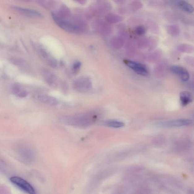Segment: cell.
<instances>
[{"label": "cell", "instance_id": "cell-1", "mask_svg": "<svg viewBox=\"0 0 194 194\" xmlns=\"http://www.w3.org/2000/svg\"><path fill=\"white\" fill-rule=\"evenodd\" d=\"M97 118V114L88 112L61 116L58 119L61 123L67 125L77 128H84L93 124Z\"/></svg>", "mask_w": 194, "mask_h": 194}, {"label": "cell", "instance_id": "cell-2", "mask_svg": "<svg viewBox=\"0 0 194 194\" xmlns=\"http://www.w3.org/2000/svg\"><path fill=\"white\" fill-rule=\"evenodd\" d=\"M52 18L55 23L61 28L68 32L79 33L85 29L84 24L81 23H72L69 20L59 17L54 13H52Z\"/></svg>", "mask_w": 194, "mask_h": 194}, {"label": "cell", "instance_id": "cell-3", "mask_svg": "<svg viewBox=\"0 0 194 194\" xmlns=\"http://www.w3.org/2000/svg\"><path fill=\"white\" fill-rule=\"evenodd\" d=\"M92 82L89 77L83 76L75 79L72 83L74 90L80 93L88 92L92 88Z\"/></svg>", "mask_w": 194, "mask_h": 194}, {"label": "cell", "instance_id": "cell-4", "mask_svg": "<svg viewBox=\"0 0 194 194\" xmlns=\"http://www.w3.org/2000/svg\"><path fill=\"white\" fill-rule=\"evenodd\" d=\"M10 180L18 188L28 194H35L36 192L33 187L28 182L18 176L12 177Z\"/></svg>", "mask_w": 194, "mask_h": 194}, {"label": "cell", "instance_id": "cell-5", "mask_svg": "<svg viewBox=\"0 0 194 194\" xmlns=\"http://www.w3.org/2000/svg\"><path fill=\"white\" fill-rule=\"evenodd\" d=\"M34 46H35V50H36L40 56L47 64L52 67H57L58 63L57 60L53 57H52L44 48L39 45H34Z\"/></svg>", "mask_w": 194, "mask_h": 194}, {"label": "cell", "instance_id": "cell-6", "mask_svg": "<svg viewBox=\"0 0 194 194\" xmlns=\"http://www.w3.org/2000/svg\"><path fill=\"white\" fill-rule=\"evenodd\" d=\"M125 64L138 75L146 76L148 75V70L144 65L138 62L133 61L125 60H124Z\"/></svg>", "mask_w": 194, "mask_h": 194}, {"label": "cell", "instance_id": "cell-7", "mask_svg": "<svg viewBox=\"0 0 194 194\" xmlns=\"http://www.w3.org/2000/svg\"><path fill=\"white\" fill-rule=\"evenodd\" d=\"M17 153L24 160L31 161L34 157L32 149L26 145L20 144L16 147Z\"/></svg>", "mask_w": 194, "mask_h": 194}, {"label": "cell", "instance_id": "cell-8", "mask_svg": "<svg viewBox=\"0 0 194 194\" xmlns=\"http://www.w3.org/2000/svg\"><path fill=\"white\" fill-rule=\"evenodd\" d=\"M34 97L37 101L44 104L50 106H56L58 104V102L55 97L48 94L42 93H37Z\"/></svg>", "mask_w": 194, "mask_h": 194}, {"label": "cell", "instance_id": "cell-9", "mask_svg": "<svg viewBox=\"0 0 194 194\" xmlns=\"http://www.w3.org/2000/svg\"><path fill=\"white\" fill-rule=\"evenodd\" d=\"M42 75L45 82L52 87H56L58 85V77L54 73L48 70H44L42 71Z\"/></svg>", "mask_w": 194, "mask_h": 194}, {"label": "cell", "instance_id": "cell-10", "mask_svg": "<svg viewBox=\"0 0 194 194\" xmlns=\"http://www.w3.org/2000/svg\"><path fill=\"white\" fill-rule=\"evenodd\" d=\"M193 123L192 120L181 119L174 120L161 123V125L164 127H176L189 125Z\"/></svg>", "mask_w": 194, "mask_h": 194}, {"label": "cell", "instance_id": "cell-11", "mask_svg": "<svg viewBox=\"0 0 194 194\" xmlns=\"http://www.w3.org/2000/svg\"><path fill=\"white\" fill-rule=\"evenodd\" d=\"M170 70L173 73L179 75L183 81H187L190 78L189 74L186 70L181 67L172 65L170 67Z\"/></svg>", "mask_w": 194, "mask_h": 194}, {"label": "cell", "instance_id": "cell-12", "mask_svg": "<svg viewBox=\"0 0 194 194\" xmlns=\"http://www.w3.org/2000/svg\"><path fill=\"white\" fill-rule=\"evenodd\" d=\"M11 90L15 96L20 98H24L28 95V92L21 85L18 83L13 84Z\"/></svg>", "mask_w": 194, "mask_h": 194}, {"label": "cell", "instance_id": "cell-13", "mask_svg": "<svg viewBox=\"0 0 194 194\" xmlns=\"http://www.w3.org/2000/svg\"><path fill=\"white\" fill-rule=\"evenodd\" d=\"M180 102L182 106H185L193 102V96L190 93L188 92H183L180 93Z\"/></svg>", "mask_w": 194, "mask_h": 194}, {"label": "cell", "instance_id": "cell-14", "mask_svg": "<svg viewBox=\"0 0 194 194\" xmlns=\"http://www.w3.org/2000/svg\"><path fill=\"white\" fill-rule=\"evenodd\" d=\"M176 4L180 9L187 13H191L194 11L193 6L185 1H176Z\"/></svg>", "mask_w": 194, "mask_h": 194}, {"label": "cell", "instance_id": "cell-15", "mask_svg": "<svg viewBox=\"0 0 194 194\" xmlns=\"http://www.w3.org/2000/svg\"><path fill=\"white\" fill-rule=\"evenodd\" d=\"M13 7L15 9L18 10V11H21L26 15H30V16H37L38 17H42L43 16V15L41 13L34 10L19 7V6H13Z\"/></svg>", "mask_w": 194, "mask_h": 194}, {"label": "cell", "instance_id": "cell-16", "mask_svg": "<svg viewBox=\"0 0 194 194\" xmlns=\"http://www.w3.org/2000/svg\"><path fill=\"white\" fill-rule=\"evenodd\" d=\"M102 123L104 126L114 128H119L124 126V123L123 122L116 120L104 121Z\"/></svg>", "mask_w": 194, "mask_h": 194}, {"label": "cell", "instance_id": "cell-17", "mask_svg": "<svg viewBox=\"0 0 194 194\" xmlns=\"http://www.w3.org/2000/svg\"><path fill=\"white\" fill-rule=\"evenodd\" d=\"M120 17L117 16L116 15H110L107 16V21L110 23H115L120 21Z\"/></svg>", "mask_w": 194, "mask_h": 194}, {"label": "cell", "instance_id": "cell-18", "mask_svg": "<svg viewBox=\"0 0 194 194\" xmlns=\"http://www.w3.org/2000/svg\"><path fill=\"white\" fill-rule=\"evenodd\" d=\"M81 63L79 61H77L75 62L73 64L72 66V70L75 71H77L80 69L81 67Z\"/></svg>", "mask_w": 194, "mask_h": 194}, {"label": "cell", "instance_id": "cell-19", "mask_svg": "<svg viewBox=\"0 0 194 194\" xmlns=\"http://www.w3.org/2000/svg\"><path fill=\"white\" fill-rule=\"evenodd\" d=\"M136 33L138 35H142L144 34L145 32V30L144 27L139 26L136 28Z\"/></svg>", "mask_w": 194, "mask_h": 194}, {"label": "cell", "instance_id": "cell-20", "mask_svg": "<svg viewBox=\"0 0 194 194\" xmlns=\"http://www.w3.org/2000/svg\"><path fill=\"white\" fill-rule=\"evenodd\" d=\"M62 88H63V90L64 92H67V86L66 83L65 82H63L62 83Z\"/></svg>", "mask_w": 194, "mask_h": 194}, {"label": "cell", "instance_id": "cell-21", "mask_svg": "<svg viewBox=\"0 0 194 194\" xmlns=\"http://www.w3.org/2000/svg\"><path fill=\"white\" fill-rule=\"evenodd\" d=\"M193 117L194 118V113H193Z\"/></svg>", "mask_w": 194, "mask_h": 194}]
</instances>
